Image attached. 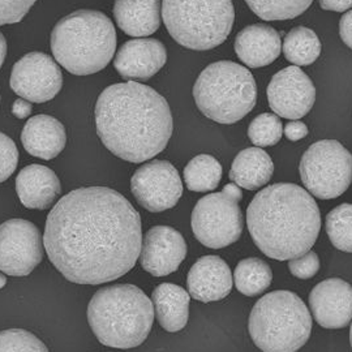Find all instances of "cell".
Here are the masks:
<instances>
[{
	"label": "cell",
	"instance_id": "obj_1",
	"mask_svg": "<svg viewBox=\"0 0 352 352\" xmlns=\"http://www.w3.org/2000/svg\"><path fill=\"white\" fill-rule=\"evenodd\" d=\"M43 245L51 264L69 282H111L132 270L139 260L141 217L113 189H75L51 209Z\"/></svg>",
	"mask_w": 352,
	"mask_h": 352
},
{
	"label": "cell",
	"instance_id": "obj_2",
	"mask_svg": "<svg viewBox=\"0 0 352 352\" xmlns=\"http://www.w3.org/2000/svg\"><path fill=\"white\" fill-rule=\"evenodd\" d=\"M94 113L103 145L126 162L141 164L154 158L173 136L174 122L166 98L140 82L104 89Z\"/></svg>",
	"mask_w": 352,
	"mask_h": 352
},
{
	"label": "cell",
	"instance_id": "obj_3",
	"mask_svg": "<svg viewBox=\"0 0 352 352\" xmlns=\"http://www.w3.org/2000/svg\"><path fill=\"white\" fill-rule=\"evenodd\" d=\"M247 225L254 244L278 261L300 257L315 245L321 214L305 189L277 183L261 189L247 209Z\"/></svg>",
	"mask_w": 352,
	"mask_h": 352
},
{
	"label": "cell",
	"instance_id": "obj_4",
	"mask_svg": "<svg viewBox=\"0 0 352 352\" xmlns=\"http://www.w3.org/2000/svg\"><path fill=\"white\" fill-rule=\"evenodd\" d=\"M88 321L97 340L113 349L142 344L154 322V305L135 285L98 289L88 305Z\"/></svg>",
	"mask_w": 352,
	"mask_h": 352
},
{
	"label": "cell",
	"instance_id": "obj_5",
	"mask_svg": "<svg viewBox=\"0 0 352 352\" xmlns=\"http://www.w3.org/2000/svg\"><path fill=\"white\" fill-rule=\"evenodd\" d=\"M50 46L55 60L69 74L93 75L111 62L116 30L104 13L80 10L58 21L51 32Z\"/></svg>",
	"mask_w": 352,
	"mask_h": 352
},
{
	"label": "cell",
	"instance_id": "obj_6",
	"mask_svg": "<svg viewBox=\"0 0 352 352\" xmlns=\"http://www.w3.org/2000/svg\"><path fill=\"white\" fill-rule=\"evenodd\" d=\"M248 330L261 351L296 352L311 337L312 316L296 294L273 291L254 304Z\"/></svg>",
	"mask_w": 352,
	"mask_h": 352
},
{
	"label": "cell",
	"instance_id": "obj_7",
	"mask_svg": "<svg viewBox=\"0 0 352 352\" xmlns=\"http://www.w3.org/2000/svg\"><path fill=\"white\" fill-rule=\"evenodd\" d=\"M193 97L206 118L221 124H234L256 106L257 85L248 68L221 60L208 65L197 77Z\"/></svg>",
	"mask_w": 352,
	"mask_h": 352
},
{
	"label": "cell",
	"instance_id": "obj_8",
	"mask_svg": "<svg viewBox=\"0 0 352 352\" xmlns=\"http://www.w3.org/2000/svg\"><path fill=\"white\" fill-rule=\"evenodd\" d=\"M162 19L180 46L206 51L226 41L235 11L232 0H164Z\"/></svg>",
	"mask_w": 352,
	"mask_h": 352
},
{
	"label": "cell",
	"instance_id": "obj_9",
	"mask_svg": "<svg viewBox=\"0 0 352 352\" xmlns=\"http://www.w3.org/2000/svg\"><path fill=\"white\" fill-rule=\"evenodd\" d=\"M241 199V189L231 183L221 192L206 195L199 200L192 212L190 226L202 245L219 250L240 239L244 228L239 206Z\"/></svg>",
	"mask_w": 352,
	"mask_h": 352
},
{
	"label": "cell",
	"instance_id": "obj_10",
	"mask_svg": "<svg viewBox=\"0 0 352 352\" xmlns=\"http://www.w3.org/2000/svg\"><path fill=\"white\" fill-rule=\"evenodd\" d=\"M299 173L312 196L337 199L351 186L352 154L336 140L317 141L302 154Z\"/></svg>",
	"mask_w": 352,
	"mask_h": 352
},
{
	"label": "cell",
	"instance_id": "obj_11",
	"mask_svg": "<svg viewBox=\"0 0 352 352\" xmlns=\"http://www.w3.org/2000/svg\"><path fill=\"white\" fill-rule=\"evenodd\" d=\"M43 238L37 226L25 219L0 225V272L12 277L29 276L43 260Z\"/></svg>",
	"mask_w": 352,
	"mask_h": 352
},
{
	"label": "cell",
	"instance_id": "obj_12",
	"mask_svg": "<svg viewBox=\"0 0 352 352\" xmlns=\"http://www.w3.org/2000/svg\"><path fill=\"white\" fill-rule=\"evenodd\" d=\"M136 201L151 213L173 209L183 195V183L175 167L167 161L154 160L141 166L131 179Z\"/></svg>",
	"mask_w": 352,
	"mask_h": 352
},
{
	"label": "cell",
	"instance_id": "obj_13",
	"mask_svg": "<svg viewBox=\"0 0 352 352\" xmlns=\"http://www.w3.org/2000/svg\"><path fill=\"white\" fill-rule=\"evenodd\" d=\"M62 87V71L47 54L29 52L13 65L11 88L26 101H51L58 96Z\"/></svg>",
	"mask_w": 352,
	"mask_h": 352
},
{
	"label": "cell",
	"instance_id": "obj_14",
	"mask_svg": "<svg viewBox=\"0 0 352 352\" xmlns=\"http://www.w3.org/2000/svg\"><path fill=\"white\" fill-rule=\"evenodd\" d=\"M266 93L270 109L291 120L302 119L315 104V85L298 65L286 67L273 76Z\"/></svg>",
	"mask_w": 352,
	"mask_h": 352
},
{
	"label": "cell",
	"instance_id": "obj_15",
	"mask_svg": "<svg viewBox=\"0 0 352 352\" xmlns=\"http://www.w3.org/2000/svg\"><path fill=\"white\" fill-rule=\"evenodd\" d=\"M183 235L170 226L151 228L142 239L140 264L154 277H164L179 269L187 256Z\"/></svg>",
	"mask_w": 352,
	"mask_h": 352
},
{
	"label": "cell",
	"instance_id": "obj_16",
	"mask_svg": "<svg viewBox=\"0 0 352 352\" xmlns=\"http://www.w3.org/2000/svg\"><path fill=\"white\" fill-rule=\"evenodd\" d=\"M316 322L325 329H342L352 321V286L340 278L318 283L309 294Z\"/></svg>",
	"mask_w": 352,
	"mask_h": 352
},
{
	"label": "cell",
	"instance_id": "obj_17",
	"mask_svg": "<svg viewBox=\"0 0 352 352\" xmlns=\"http://www.w3.org/2000/svg\"><path fill=\"white\" fill-rule=\"evenodd\" d=\"M167 62L164 43L153 38H139L126 42L113 59V67L126 80L146 81Z\"/></svg>",
	"mask_w": 352,
	"mask_h": 352
},
{
	"label": "cell",
	"instance_id": "obj_18",
	"mask_svg": "<svg viewBox=\"0 0 352 352\" xmlns=\"http://www.w3.org/2000/svg\"><path fill=\"white\" fill-rule=\"evenodd\" d=\"M189 295L202 302L225 299L232 289L230 266L218 256H204L189 270Z\"/></svg>",
	"mask_w": 352,
	"mask_h": 352
},
{
	"label": "cell",
	"instance_id": "obj_19",
	"mask_svg": "<svg viewBox=\"0 0 352 352\" xmlns=\"http://www.w3.org/2000/svg\"><path fill=\"white\" fill-rule=\"evenodd\" d=\"M16 192L28 209L45 210L56 201L62 186L59 177L49 167L29 164L16 177Z\"/></svg>",
	"mask_w": 352,
	"mask_h": 352
},
{
	"label": "cell",
	"instance_id": "obj_20",
	"mask_svg": "<svg viewBox=\"0 0 352 352\" xmlns=\"http://www.w3.org/2000/svg\"><path fill=\"white\" fill-rule=\"evenodd\" d=\"M282 50L277 30L266 24H253L240 30L235 38V51L240 60L250 68L273 63Z\"/></svg>",
	"mask_w": 352,
	"mask_h": 352
},
{
	"label": "cell",
	"instance_id": "obj_21",
	"mask_svg": "<svg viewBox=\"0 0 352 352\" xmlns=\"http://www.w3.org/2000/svg\"><path fill=\"white\" fill-rule=\"evenodd\" d=\"M21 142L30 155L50 161L65 148V128L50 115H37L26 122L21 133Z\"/></svg>",
	"mask_w": 352,
	"mask_h": 352
},
{
	"label": "cell",
	"instance_id": "obj_22",
	"mask_svg": "<svg viewBox=\"0 0 352 352\" xmlns=\"http://www.w3.org/2000/svg\"><path fill=\"white\" fill-rule=\"evenodd\" d=\"M161 0H115L113 17L131 37H148L161 25Z\"/></svg>",
	"mask_w": 352,
	"mask_h": 352
},
{
	"label": "cell",
	"instance_id": "obj_23",
	"mask_svg": "<svg viewBox=\"0 0 352 352\" xmlns=\"http://www.w3.org/2000/svg\"><path fill=\"white\" fill-rule=\"evenodd\" d=\"M154 315L168 333L184 329L189 318V294L174 283H162L151 294Z\"/></svg>",
	"mask_w": 352,
	"mask_h": 352
},
{
	"label": "cell",
	"instance_id": "obj_24",
	"mask_svg": "<svg viewBox=\"0 0 352 352\" xmlns=\"http://www.w3.org/2000/svg\"><path fill=\"white\" fill-rule=\"evenodd\" d=\"M274 173V164L270 155L261 148H248L235 157L230 179L240 188L256 190L264 187Z\"/></svg>",
	"mask_w": 352,
	"mask_h": 352
},
{
	"label": "cell",
	"instance_id": "obj_25",
	"mask_svg": "<svg viewBox=\"0 0 352 352\" xmlns=\"http://www.w3.org/2000/svg\"><path fill=\"white\" fill-rule=\"evenodd\" d=\"M282 50L286 59L298 67L315 63L321 54V41L315 32L305 26H296L285 38Z\"/></svg>",
	"mask_w": 352,
	"mask_h": 352
},
{
	"label": "cell",
	"instance_id": "obj_26",
	"mask_svg": "<svg viewBox=\"0 0 352 352\" xmlns=\"http://www.w3.org/2000/svg\"><path fill=\"white\" fill-rule=\"evenodd\" d=\"M234 280L243 295L256 296L270 286L273 272L269 265L257 257L244 258L236 265Z\"/></svg>",
	"mask_w": 352,
	"mask_h": 352
},
{
	"label": "cell",
	"instance_id": "obj_27",
	"mask_svg": "<svg viewBox=\"0 0 352 352\" xmlns=\"http://www.w3.org/2000/svg\"><path fill=\"white\" fill-rule=\"evenodd\" d=\"M222 166L209 154H200L184 168L187 188L193 192H209L218 187L222 179Z\"/></svg>",
	"mask_w": 352,
	"mask_h": 352
},
{
	"label": "cell",
	"instance_id": "obj_28",
	"mask_svg": "<svg viewBox=\"0 0 352 352\" xmlns=\"http://www.w3.org/2000/svg\"><path fill=\"white\" fill-rule=\"evenodd\" d=\"M245 3L263 20L285 21L305 12L314 0H245Z\"/></svg>",
	"mask_w": 352,
	"mask_h": 352
},
{
	"label": "cell",
	"instance_id": "obj_29",
	"mask_svg": "<svg viewBox=\"0 0 352 352\" xmlns=\"http://www.w3.org/2000/svg\"><path fill=\"white\" fill-rule=\"evenodd\" d=\"M325 228L329 239L337 250L352 253V204H342L329 212Z\"/></svg>",
	"mask_w": 352,
	"mask_h": 352
},
{
	"label": "cell",
	"instance_id": "obj_30",
	"mask_svg": "<svg viewBox=\"0 0 352 352\" xmlns=\"http://www.w3.org/2000/svg\"><path fill=\"white\" fill-rule=\"evenodd\" d=\"M250 140L257 148L274 146L283 136V126L276 113H260L248 128Z\"/></svg>",
	"mask_w": 352,
	"mask_h": 352
},
{
	"label": "cell",
	"instance_id": "obj_31",
	"mask_svg": "<svg viewBox=\"0 0 352 352\" xmlns=\"http://www.w3.org/2000/svg\"><path fill=\"white\" fill-rule=\"evenodd\" d=\"M0 352H49L45 343L24 329L0 331Z\"/></svg>",
	"mask_w": 352,
	"mask_h": 352
},
{
	"label": "cell",
	"instance_id": "obj_32",
	"mask_svg": "<svg viewBox=\"0 0 352 352\" xmlns=\"http://www.w3.org/2000/svg\"><path fill=\"white\" fill-rule=\"evenodd\" d=\"M19 164V151L12 139L0 132V183L12 175Z\"/></svg>",
	"mask_w": 352,
	"mask_h": 352
},
{
	"label": "cell",
	"instance_id": "obj_33",
	"mask_svg": "<svg viewBox=\"0 0 352 352\" xmlns=\"http://www.w3.org/2000/svg\"><path fill=\"white\" fill-rule=\"evenodd\" d=\"M37 0H0V26L20 23Z\"/></svg>",
	"mask_w": 352,
	"mask_h": 352
},
{
	"label": "cell",
	"instance_id": "obj_34",
	"mask_svg": "<svg viewBox=\"0 0 352 352\" xmlns=\"http://www.w3.org/2000/svg\"><path fill=\"white\" fill-rule=\"evenodd\" d=\"M289 269L294 277L299 279H309L315 277L320 270V258L317 253L308 251L300 257L292 258L289 261Z\"/></svg>",
	"mask_w": 352,
	"mask_h": 352
},
{
	"label": "cell",
	"instance_id": "obj_35",
	"mask_svg": "<svg viewBox=\"0 0 352 352\" xmlns=\"http://www.w3.org/2000/svg\"><path fill=\"white\" fill-rule=\"evenodd\" d=\"M283 133L285 136L289 140V141H299V140L307 138L308 135V128L302 123V122H298V120H294V122H289L285 126L283 129Z\"/></svg>",
	"mask_w": 352,
	"mask_h": 352
},
{
	"label": "cell",
	"instance_id": "obj_36",
	"mask_svg": "<svg viewBox=\"0 0 352 352\" xmlns=\"http://www.w3.org/2000/svg\"><path fill=\"white\" fill-rule=\"evenodd\" d=\"M340 36L342 41L352 49V10L344 13L340 19Z\"/></svg>",
	"mask_w": 352,
	"mask_h": 352
},
{
	"label": "cell",
	"instance_id": "obj_37",
	"mask_svg": "<svg viewBox=\"0 0 352 352\" xmlns=\"http://www.w3.org/2000/svg\"><path fill=\"white\" fill-rule=\"evenodd\" d=\"M318 3L325 11L344 12L352 8V0H318Z\"/></svg>",
	"mask_w": 352,
	"mask_h": 352
},
{
	"label": "cell",
	"instance_id": "obj_38",
	"mask_svg": "<svg viewBox=\"0 0 352 352\" xmlns=\"http://www.w3.org/2000/svg\"><path fill=\"white\" fill-rule=\"evenodd\" d=\"M32 103L26 100H17L12 106V113L17 119H25L32 113Z\"/></svg>",
	"mask_w": 352,
	"mask_h": 352
},
{
	"label": "cell",
	"instance_id": "obj_39",
	"mask_svg": "<svg viewBox=\"0 0 352 352\" xmlns=\"http://www.w3.org/2000/svg\"><path fill=\"white\" fill-rule=\"evenodd\" d=\"M6 55H7V41H6V37L3 36V33L0 32V68L4 63Z\"/></svg>",
	"mask_w": 352,
	"mask_h": 352
},
{
	"label": "cell",
	"instance_id": "obj_40",
	"mask_svg": "<svg viewBox=\"0 0 352 352\" xmlns=\"http://www.w3.org/2000/svg\"><path fill=\"white\" fill-rule=\"evenodd\" d=\"M6 285H7V277L3 273H0V289H3Z\"/></svg>",
	"mask_w": 352,
	"mask_h": 352
},
{
	"label": "cell",
	"instance_id": "obj_41",
	"mask_svg": "<svg viewBox=\"0 0 352 352\" xmlns=\"http://www.w3.org/2000/svg\"><path fill=\"white\" fill-rule=\"evenodd\" d=\"M350 342H351V347H352V322H351V329H350Z\"/></svg>",
	"mask_w": 352,
	"mask_h": 352
}]
</instances>
